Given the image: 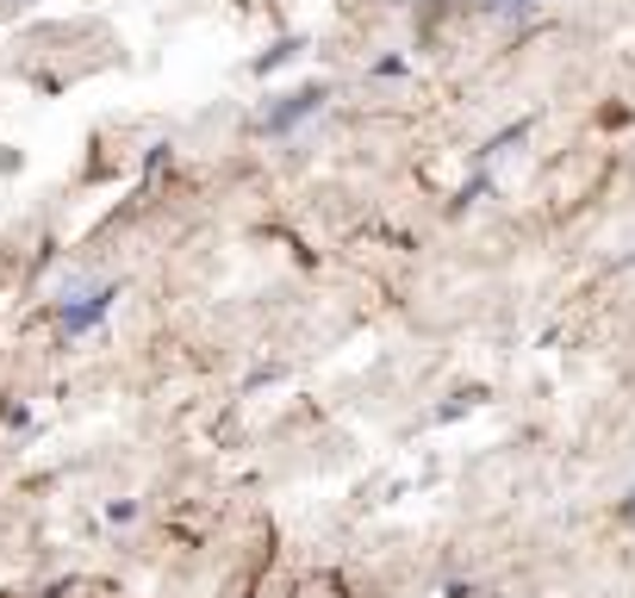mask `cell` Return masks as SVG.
Returning <instances> with one entry per match:
<instances>
[{
    "label": "cell",
    "mask_w": 635,
    "mask_h": 598,
    "mask_svg": "<svg viewBox=\"0 0 635 598\" xmlns=\"http://www.w3.org/2000/svg\"><path fill=\"white\" fill-rule=\"evenodd\" d=\"M106 306H113V287H88V293H63L57 306V325L69 330V337H81V330H94L100 318H106Z\"/></svg>",
    "instance_id": "obj_1"
},
{
    "label": "cell",
    "mask_w": 635,
    "mask_h": 598,
    "mask_svg": "<svg viewBox=\"0 0 635 598\" xmlns=\"http://www.w3.org/2000/svg\"><path fill=\"white\" fill-rule=\"evenodd\" d=\"M623 511H630V518H635V493H630V505H623Z\"/></svg>",
    "instance_id": "obj_2"
}]
</instances>
